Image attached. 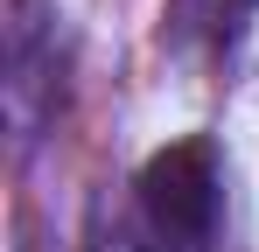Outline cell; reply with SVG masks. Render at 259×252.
Here are the masks:
<instances>
[{"instance_id": "obj_3", "label": "cell", "mask_w": 259, "mask_h": 252, "mask_svg": "<svg viewBox=\"0 0 259 252\" xmlns=\"http://www.w3.org/2000/svg\"><path fill=\"white\" fill-rule=\"evenodd\" d=\"M252 21H259V0H168L161 42L196 63H231Z\"/></svg>"}, {"instance_id": "obj_1", "label": "cell", "mask_w": 259, "mask_h": 252, "mask_svg": "<svg viewBox=\"0 0 259 252\" xmlns=\"http://www.w3.org/2000/svg\"><path fill=\"white\" fill-rule=\"evenodd\" d=\"M133 210L154 231V245L203 252L217 238V217H224V161H217V147L203 133L154 147L140 161V175H133Z\"/></svg>"}, {"instance_id": "obj_4", "label": "cell", "mask_w": 259, "mask_h": 252, "mask_svg": "<svg viewBox=\"0 0 259 252\" xmlns=\"http://www.w3.org/2000/svg\"><path fill=\"white\" fill-rule=\"evenodd\" d=\"M84 252H161L154 245V231L140 224V210H112L105 196L91 203V217H84Z\"/></svg>"}, {"instance_id": "obj_2", "label": "cell", "mask_w": 259, "mask_h": 252, "mask_svg": "<svg viewBox=\"0 0 259 252\" xmlns=\"http://www.w3.org/2000/svg\"><path fill=\"white\" fill-rule=\"evenodd\" d=\"M56 0H7V126H14V147L42 140V126L63 105V70H70V49L56 28Z\"/></svg>"}]
</instances>
